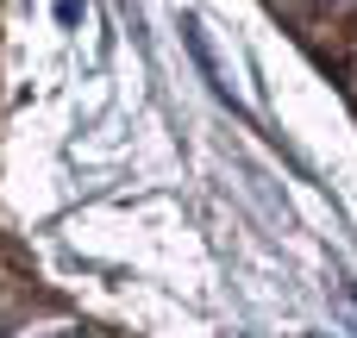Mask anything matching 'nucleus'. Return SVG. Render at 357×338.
I'll return each instance as SVG.
<instances>
[{"label": "nucleus", "instance_id": "7ed1b4c3", "mask_svg": "<svg viewBox=\"0 0 357 338\" xmlns=\"http://www.w3.org/2000/svg\"><path fill=\"white\" fill-rule=\"evenodd\" d=\"M50 338H82V332H50Z\"/></svg>", "mask_w": 357, "mask_h": 338}, {"label": "nucleus", "instance_id": "f03ea898", "mask_svg": "<svg viewBox=\"0 0 357 338\" xmlns=\"http://www.w3.org/2000/svg\"><path fill=\"white\" fill-rule=\"evenodd\" d=\"M320 13H333V19H345V13H357V0H320Z\"/></svg>", "mask_w": 357, "mask_h": 338}, {"label": "nucleus", "instance_id": "f257e3e1", "mask_svg": "<svg viewBox=\"0 0 357 338\" xmlns=\"http://www.w3.org/2000/svg\"><path fill=\"white\" fill-rule=\"evenodd\" d=\"M326 301H333V320L345 326V332H357V282H351V270H326Z\"/></svg>", "mask_w": 357, "mask_h": 338}, {"label": "nucleus", "instance_id": "20e7f679", "mask_svg": "<svg viewBox=\"0 0 357 338\" xmlns=\"http://www.w3.org/2000/svg\"><path fill=\"white\" fill-rule=\"evenodd\" d=\"M307 338H333V332H307Z\"/></svg>", "mask_w": 357, "mask_h": 338}]
</instances>
